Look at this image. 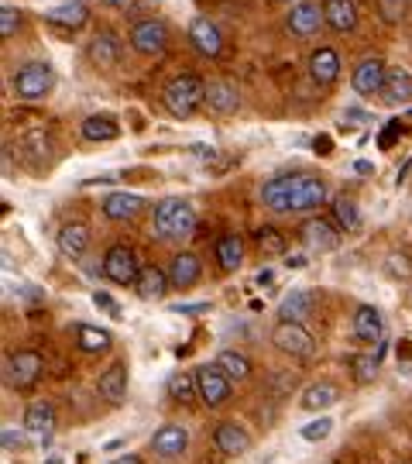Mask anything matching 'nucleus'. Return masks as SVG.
Here are the masks:
<instances>
[{"instance_id":"nucleus-1","label":"nucleus","mask_w":412,"mask_h":464,"mask_svg":"<svg viewBox=\"0 0 412 464\" xmlns=\"http://www.w3.org/2000/svg\"><path fill=\"white\" fill-rule=\"evenodd\" d=\"M262 199L275 214H310L327 203V183L310 172H285L262 186Z\"/></svg>"},{"instance_id":"nucleus-2","label":"nucleus","mask_w":412,"mask_h":464,"mask_svg":"<svg viewBox=\"0 0 412 464\" xmlns=\"http://www.w3.org/2000/svg\"><path fill=\"white\" fill-rule=\"evenodd\" d=\"M196 231V210L182 197H165L151 214V234L162 241H186Z\"/></svg>"},{"instance_id":"nucleus-3","label":"nucleus","mask_w":412,"mask_h":464,"mask_svg":"<svg viewBox=\"0 0 412 464\" xmlns=\"http://www.w3.org/2000/svg\"><path fill=\"white\" fill-rule=\"evenodd\" d=\"M206 103V83L196 72H182L172 83L165 86V107L176 117H193Z\"/></svg>"},{"instance_id":"nucleus-4","label":"nucleus","mask_w":412,"mask_h":464,"mask_svg":"<svg viewBox=\"0 0 412 464\" xmlns=\"http://www.w3.org/2000/svg\"><path fill=\"white\" fill-rule=\"evenodd\" d=\"M55 76H52L49 63H24L11 76V90H14L21 100H42L52 90Z\"/></svg>"},{"instance_id":"nucleus-5","label":"nucleus","mask_w":412,"mask_h":464,"mask_svg":"<svg viewBox=\"0 0 412 464\" xmlns=\"http://www.w3.org/2000/svg\"><path fill=\"white\" fill-rule=\"evenodd\" d=\"M272 344H275L282 354H289V358H299V362L313 358V351H316L313 334L306 331L302 324H285V320H279V327L272 331Z\"/></svg>"},{"instance_id":"nucleus-6","label":"nucleus","mask_w":412,"mask_h":464,"mask_svg":"<svg viewBox=\"0 0 412 464\" xmlns=\"http://www.w3.org/2000/svg\"><path fill=\"white\" fill-rule=\"evenodd\" d=\"M103 276L117 285H134L138 276H141V266H138V255L128 245H114V248L103 255Z\"/></svg>"},{"instance_id":"nucleus-7","label":"nucleus","mask_w":412,"mask_h":464,"mask_svg":"<svg viewBox=\"0 0 412 464\" xmlns=\"http://www.w3.org/2000/svg\"><path fill=\"white\" fill-rule=\"evenodd\" d=\"M231 375L224 372V368L216 365H203L196 368V385H199V399L206 402V406H220V402H227L231 399Z\"/></svg>"},{"instance_id":"nucleus-8","label":"nucleus","mask_w":412,"mask_h":464,"mask_svg":"<svg viewBox=\"0 0 412 464\" xmlns=\"http://www.w3.org/2000/svg\"><path fill=\"white\" fill-rule=\"evenodd\" d=\"M42 354L38 351H17L7 358V385H14V389H32L34 382L42 379Z\"/></svg>"},{"instance_id":"nucleus-9","label":"nucleus","mask_w":412,"mask_h":464,"mask_svg":"<svg viewBox=\"0 0 412 464\" xmlns=\"http://www.w3.org/2000/svg\"><path fill=\"white\" fill-rule=\"evenodd\" d=\"M131 45L141 55H162L165 45H168V28H165L162 21H138L131 28Z\"/></svg>"},{"instance_id":"nucleus-10","label":"nucleus","mask_w":412,"mask_h":464,"mask_svg":"<svg viewBox=\"0 0 412 464\" xmlns=\"http://www.w3.org/2000/svg\"><path fill=\"white\" fill-rule=\"evenodd\" d=\"M289 32L296 34V38H310V34L320 32V24H327V17H323V4H313V0H299L296 7L289 11Z\"/></svg>"},{"instance_id":"nucleus-11","label":"nucleus","mask_w":412,"mask_h":464,"mask_svg":"<svg viewBox=\"0 0 412 464\" xmlns=\"http://www.w3.org/2000/svg\"><path fill=\"white\" fill-rule=\"evenodd\" d=\"M385 80H388V69L381 63L378 55H368L361 66L354 69V90L361 93V97H375L385 90Z\"/></svg>"},{"instance_id":"nucleus-12","label":"nucleus","mask_w":412,"mask_h":464,"mask_svg":"<svg viewBox=\"0 0 412 464\" xmlns=\"http://www.w3.org/2000/svg\"><path fill=\"white\" fill-rule=\"evenodd\" d=\"M189 38H193V45H196L199 55L220 59V52H224V34H220V28H216L210 17H196V21L189 24Z\"/></svg>"},{"instance_id":"nucleus-13","label":"nucleus","mask_w":412,"mask_h":464,"mask_svg":"<svg viewBox=\"0 0 412 464\" xmlns=\"http://www.w3.org/2000/svg\"><path fill=\"white\" fill-rule=\"evenodd\" d=\"M45 21L52 28H62V32H80L82 24L90 21V7L82 0H69V4H55L45 11Z\"/></svg>"},{"instance_id":"nucleus-14","label":"nucleus","mask_w":412,"mask_h":464,"mask_svg":"<svg viewBox=\"0 0 412 464\" xmlns=\"http://www.w3.org/2000/svg\"><path fill=\"white\" fill-rule=\"evenodd\" d=\"M302 241H306V248L310 251H333L340 245V234L337 227L323 220V217H313V220H306L302 224Z\"/></svg>"},{"instance_id":"nucleus-15","label":"nucleus","mask_w":412,"mask_h":464,"mask_svg":"<svg viewBox=\"0 0 412 464\" xmlns=\"http://www.w3.org/2000/svg\"><path fill=\"white\" fill-rule=\"evenodd\" d=\"M323 17L337 34H350L358 28V4L354 0H323Z\"/></svg>"},{"instance_id":"nucleus-16","label":"nucleus","mask_w":412,"mask_h":464,"mask_svg":"<svg viewBox=\"0 0 412 464\" xmlns=\"http://www.w3.org/2000/svg\"><path fill=\"white\" fill-rule=\"evenodd\" d=\"M186 448H189V430H182L176 423H165L162 430H155L151 437V450L162 458H179Z\"/></svg>"},{"instance_id":"nucleus-17","label":"nucleus","mask_w":412,"mask_h":464,"mask_svg":"<svg viewBox=\"0 0 412 464\" xmlns=\"http://www.w3.org/2000/svg\"><path fill=\"white\" fill-rule=\"evenodd\" d=\"M354 337L361 344H378L381 337H385V320H381L375 306H358V314H354Z\"/></svg>"},{"instance_id":"nucleus-18","label":"nucleus","mask_w":412,"mask_h":464,"mask_svg":"<svg viewBox=\"0 0 412 464\" xmlns=\"http://www.w3.org/2000/svg\"><path fill=\"white\" fill-rule=\"evenodd\" d=\"M206 103H210V111L214 114H237V107H241V93H237V86L227 83V80H216V83H206Z\"/></svg>"},{"instance_id":"nucleus-19","label":"nucleus","mask_w":412,"mask_h":464,"mask_svg":"<svg viewBox=\"0 0 412 464\" xmlns=\"http://www.w3.org/2000/svg\"><path fill=\"white\" fill-rule=\"evenodd\" d=\"M310 76H313L316 86L337 83V76H340V55L333 49H316L310 55Z\"/></svg>"},{"instance_id":"nucleus-20","label":"nucleus","mask_w":412,"mask_h":464,"mask_svg":"<svg viewBox=\"0 0 412 464\" xmlns=\"http://www.w3.org/2000/svg\"><path fill=\"white\" fill-rule=\"evenodd\" d=\"M97 392L100 399H107L110 406H120L124 396H128V368L124 365H110L97 382Z\"/></svg>"},{"instance_id":"nucleus-21","label":"nucleus","mask_w":412,"mask_h":464,"mask_svg":"<svg viewBox=\"0 0 412 464\" xmlns=\"http://www.w3.org/2000/svg\"><path fill=\"white\" fill-rule=\"evenodd\" d=\"M214 444L227 458H237V454H247L251 450V437H247L244 427H237V423H220L214 430Z\"/></svg>"},{"instance_id":"nucleus-22","label":"nucleus","mask_w":412,"mask_h":464,"mask_svg":"<svg viewBox=\"0 0 412 464\" xmlns=\"http://www.w3.org/2000/svg\"><path fill=\"white\" fill-rule=\"evenodd\" d=\"M199 276H203V266H199L196 255H189V251H182L172 258V266H168V282L176 285V289H189V285H196Z\"/></svg>"},{"instance_id":"nucleus-23","label":"nucleus","mask_w":412,"mask_h":464,"mask_svg":"<svg viewBox=\"0 0 412 464\" xmlns=\"http://www.w3.org/2000/svg\"><path fill=\"white\" fill-rule=\"evenodd\" d=\"M141 210H145V197H138V193H110L103 199V217H110V220H131Z\"/></svg>"},{"instance_id":"nucleus-24","label":"nucleus","mask_w":412,"mask_h":464,"mask_svg":"<svg viewBox=\"0 0 412 464\" xmlns=\"http://www.w3.org/2000/svg\"><path fill=\"white\" fill-rule=\"evenodd\" d=\"M86 248H90V227L86 224H80V220H72V224H66L62 231H59V251L66 255V258H82L86 255Z\"/></svg>"},{"instance_id":"nucleus-25","label":"nucleus","mask_w":412,"mask_h":464,"mask_svg":"<svg viewBox=\"0 0 412 464\" xmlns=\"http://www.w3.org/2000/svg\"><path fill=\"white\" fill-rule=\"evenodd\" d=\"M24 430L34 433V437H42V440H49L52 430H55V406H52V402H34V406H28V413H24Z\"/></svg>"},{"instance_id":"nucleus-26","label":"nucleus","mask_w":412,"mask_h":464,"mask_svg":"<svg viewBox=\"0 0 412 464\" xmlns=\"http://www.w3.org/2000/svg\"><path fill=\"white\" fill-rule=\"evenodd\" d=\"M168 285H172V282H168V272H162L158 266H145L141 276H138V282H134V289H138L141 299H162Z\"/></svg>"},{"instance_id":"nucleus-27","label":"nucleus","mask_w":412,"mask_h":464,"mask_svg":"<svg viewBox=\"0 0 412 464\" xmlns=\"http://www.w3.org/2000/svg\"><path fill=\"white\" fill-rule=\"evenodd\" d=\"M381 97H385V103H392V107L409 103L412 100V76L409 72H406V69H388V80H385Z\"/></svg>"},{"instance_id":"nucleus-28","label":"nucleus","mask_w":412,"mask_h":464,"mask_svg":"<svg viewBox=\"0 0 412 464\" xmlns=\"http://www.w3.org/2000/svg\"><path fill=\"white\" fill-rule=\"evenodd\" d=\"M216 262H220L224 272H237L241 268V262H244V245H241L237 234H224L216 241Z\"/></svg>"},{"instance_id":"nucleus-29","label":"nucleus","mask_w":412,"mask_h":464,"mask_svg":"<svg viewBox=\"0 0 412 464\" xmlns=\"http://www.w3.org/2000/svg\"><path fill=\"white\" fill-rule=\"evenodd\" d=\"M310 310H313V296L299 289V293H289V296L282 299L279 320H285V324H302L310 316Z\"/></svg>"},{"instance_id":"nucleus-30","label":"nucleus","mask_w":412,"mask_h":464,"mask_svg":"<svg viewBox=\"0 0 412 464\" xmlns=\"http://www.w3.org/2000/svg\"><path fill=\"white\" fill-rule=\"evenodd\" d=\"M337 396H340V389H337V385H330V382H316V385H310V389L302 392V410L320 413V410L333 406V402H337Z\"/></svg>"},{"instance_id":"nucleus-31","label":"nucleus","mask_w":412,"mask_h":464,"mask_svg":"<svg viewBox=\"0 0 412 464\" xmlns=\"http://www.w3.org/2000/svg\"><path fill=\"white\" fill-rule=\"evenodd\" d=\"M117 134H120V128H117L114 117L93 114L82 121V138H86V141H114Z\"/></svg>"},{"instance_id":"nucleus-32","label":"nucleus","mask_w":412,"mask_h":464,"mask_svg":"<svg viewBox=\"0 0 412 464\" xmlns=\"http://www.w3.org/2000/svg\"><path fill=\"white\" fill-rule=\"evenodd\" d=\"M90 59H93L97 66H117V59H120V42H117L114 34H97V38L90 42Z\"/></svg>"},{"instance_id":"nucleus-33","label":"nucleus","mask_w":412,"mask_h":464,"mask_svg":"<svg viewBox=\"0 0 412 464\" xmlns=\"http://www.w3.org/2000/svg\"><path fill=\"white\" fill-rule=\"evenodd\" d=\"M76 341H80V351H86V354H100V351L110 348V334L103 327H90V324H80Z\"/></svg>"},{"instance_id":"nucleus-34","label":"nucleus","mask_w":412,"mask_h":464,"mask_svg":"<svg viewBox=\"0 0 412 464\" xmlns=\"http://www.w3.org/2000/svg\"><path fill=\"white\" fill-rule=\"evenodd\" d=\"M168 396L182 402V406H189L193 399H199V385H196V375H172L168 379Z\"/></svg>"},{"instance_id":"nucleus-35","label":"nucleus","mask_w":412,"mask_h":464,"mask_svg":"<svg viewBox=\"0 0 412 464\" xmlns=\"http://www.w3.org/2000/svg\"><path fill=\"white\" fill-rule=\"evenodd\" d=\"M333 217H337V224H340L344 231H358V227H361V210H358L354 199H347V197L333 199Z\"/></svg>"},{"instance_id":"nucleus-36","label":"nucleus","mask_w":412,"mask_h":464,"mask_svg":"<svg viewBox=\"0 0 412 464\" xmlns=\"http://www.w3.org/2000/svg\"><path fill=\"white\" fill-rule=\"evenodd\" d=\"M216 365L224 368V372L237 382L251 375V362H247L244 354H237V351H220V354H216Z\"/></svg>"},{"instance_id":"nucleus-37","label":"nucleus","mask_w":412,"mask_h":464,"mask_svg":"<svg viewBox=\"0 0 412 464\" xmlns=\"http://www.w3.org/2000/svg\"><path fill=\"white\" fill-rule=\"evenodd\" d=\"M378 362H381V354H358V358L350 362V368H354V379L371 382L375 375H378Z\"/></svg>"},{"instance_id":"nucleus-38","label":"nucleus","mask_w":412,"mask_h":464,"mask_svg":"<svg viewBox=\"0 0 412 464\" xmlns=\"http://www.w3.org/2000/svg\"><path fill=\"white\" fill-rule=\"evenodd\" d=\"M258 245H262V251H268V255H285V237H282L275 227H262V231H258Z\"/></svg>"},{"instance_id":"nucleus-39","label":"nucleus","mask_w":412,"mask_h":464,"mask_svg":"<svg viewBox=\"0 0 412 464\" xmlns=\"http://www.w3.org/2000/svg\"><path fill=\"white\" fill-rule=\"evenodd\" d=\"M17 28H21V14H17V7L4 4V7H0V34H4V38H11Z\"/></svg>"},{"instance_id":"nucleus-40","label":"nucleus","mask_w":412,"mask_h":464,"mask_svg":"<svg viewBox=\"0 0 412 464\" xmlns=\"http://www.w3.org/2000/svg\"><path fill=\"white\" fill-rule=\"evenodd\" d=\"M378 14L388 21V24H398L406 17V0H378Z\"/></svg>"},{"instance_id":"nucleus-41","label":"nucleus","mask_w":412,"mask_h":464,"mask_svg":"<svg viewBox=\"0 0 412 464\" xmlns=\"http://www.w3.org/2000/svg\"><path fill=\"white\" fill-rule=\"evenodd\" d=\"M330 430H333V420L323 416V420H316V423H310V427H302V437H306L310 444H316V440H323Z\"/></svg>"},{"instance_id":"nucleus-42","label":"nucleus","mask_w":412,"mask_h":464,"mask_svg":"<svg viewBox=\"0 0 412 464\" xmlns=\"http://www.w3.org/2000/svg\"><path fill=\"white\" fill-rule=\"evenodd\" d=\"M4 448L7 450H21V448H28V440H24V433H17L11 430V427H4Z\"/></svg>"},{"instance_id":"nucleus-43","label":"nucleus","mask_w":412,"mask_h":464,"mask_svg":"<svg viewBox=\"0 0 412 464\" xmlns=\"http://www.w3.org/2000/svg\"><path fill=\"white\" fill-rule=\"evenodd\" d=\"M93 303H97L100 310H107L110 316H120V310H117V303H114L110 296H107V293H93Z\"/></svg>"},{"instance_id":"nucleus-44","label":"nucleus","mask_w":412,"mask_h":464,"mask_svg":"<svg viewBox=\"0 0 412 464\" xmlns=\"http://www.w3.org/2000/svg\"><path fill=\"white\" fill-rule=\"evenodd\" d=\"M172 310H176V314H203V310H206V303H189V306H172Z\"/></svg>"},{"instance_id":"nucleus-45","label":"nucleus","mask_w":412,"mask_h":464,"mask_svg":"<svg viewBox=\"0 0 412 464\" xmlns=\"http://www.w3.org/2000/svg\"><path fill=\"white\" fill-rule=\"evenodd\" d=\"M110 464H141L134 454H124V458H117V461H110Z\"/></svg>"},{"instance_id":"nucleus-46","label":"nucleus","mask_w":412,"mask_h":464,"mask_svg":"<svg viewBox=\"0 0 412 464\" xmlns=\"http://www.w3.org/2000/svg\"><path fill=\"white\" fill-rule=\"evenodd\" d=\"M272 279H275L272 272H262V276H258V285H272Z\"/></svg>"},{"instance_id":"nucleus-47","label":"nucleus","mask_w":412,"mask_h":464,"mask_svg":"<svg viewBox=\"0 0 412 464\" xmlns=\"http://www.w3.org/2000/svg\"><path fill=\"white\" fill-rule=\"evenodd\" d=\"M107 4H110V7H124V4H128V0H107Z\"/></svg>"},{"instance_id":"nucleus-48","label":"nucleus","mask_w":412,"mask_h":464,"mask_svg":"<svg viewBox=\"0 0 412 464\" xmlns=\"http://www.w3.org/2000/svg\"><path fill=\"white\" fill-rule=\"evenodd\" d=\"M45 464H62V458H49Z\"/></svg>"},{"instance_id":"nucleus-49","label":"nucleus","mask_w":412,"mask_h":464,"mask_svg":"<svg viewBox=\"0 0 412 464\" xmlns=\"http://www.w3.org/2000/svg\"><path fill=\"white\" fill-rule=\"evenodd\" d=\"M279 4H285V0H279Z\"/></svg>"}]
</instances>
